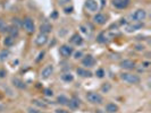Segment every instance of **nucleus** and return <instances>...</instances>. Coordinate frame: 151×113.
<instances>
[{"label": "nucleus", "mask_w": 151, "mask_h": 113, "mask_svg": "<svg viewBox=\"0 0 151 113\" xmlns=\"http://www.w3.org/2000/svg\"><path fill=\"white\" fill-rule=\"evenodd\" d=\"M3 43H5V45H6V46H11V45H14V43H15V39L8 35V36H6V37H5Z\"/></svg>", "instance_id": "5701e85b"}, {"label": "nucleus", "mask_w": 151, "mask_h": 113, "mask_svg": "<svg viewBox=\"0 0 151 113\" xmlns=\"http://www.w3.org/2000/svg\"><path fill=\"white\" fill-rule=\"evenodd\" d=\"M119 66H120V68H123V69H126V70H133V69L135 68V62L132 61V60H129V59H125V60L120 61Z\"/></svg>", "instance_id": "9b49d317"}, {"label": "nucleus", "mask_w": 151, "mask_h": 113, "mask_svg": "<svg viewBox=\"0 0 151 113\" xmlns=\"http://www.w3.org/2000/svg\"><path fill=\"white\" fill-rule=\"evenodd\" d=\"M59 53H60L64 58H68V57H71V55L74 53V49H73L69 44H64V45L60 46Z\"/></svg>", "instance_id": "39448f33"}, {"label": "nucleus", "mask_w": 151, "mask_h": 113, "mask_svg": "<svg viewBox=\"0 0 151 113\" xmlns=\"http://www.w3.org/2000/svg\"><path fill=\"white\" fill-rule=\"evenodd\" d=\"M52 72H54V66H52V64L45 66L42 69V71H41V78H43V79L49 78V77L52 75Z\"/></svg>", "instance_id": "9d476101"}, {"label": "nucleus", "mask_w": 151, "mask_h": 113, "mask_svg": "<svg viewBox=\"0 0 151 113\" xmlns=\"http://www.w3.org/2000/svg\"><path fill=\"white\" fill-rule=\"evenodd\" d=\"M43 57H44V51H42V52H40V53H39V57L36 58V61L39 62L41 59H43Z\"/></svg>", "instance_id": "e433bc0d"}, {"label": "nucleus", "mask_w": 151, "mask_h": 113, "mask_svg": "<svg viewBox=\"0 0 151 113\" xmlns=\"http://www.w3.org/2000/svg\"><path fill=\"white\" fill-rule=\"evenodd\" d=\"M68 102H69V100L65 95H59L57 97V103H59L60 105H68Z\"/></svg>", "instance_id": "4be33fe9"}, {"label": "nucleus", "mask_w": 151, "mask_h": 113, "mask_svg": "<svg viewBox=\"0 0 151 113\" xmlns=\"http://www.w3.org/2000/svg\"><path fill=\"white\" fill-rule=\"evenodd\" d=\"M131 18L134 23H141L147 18V11L144 9H138L131 15Z\"/></svg>", "instance_id": "7ed1b4c3"}, {"label": "nucleus", "mask_w": 151, "mask_h": 113, "mask_svg": "<svg viewBox=\"0 0 151 113\" xmlns=\"http://www.w3.org/2000/svg\"><path fill=\"white\" fill-rule=\"evenodd\" d=\"M44 95H45V96H52V95H54V92H52L51 89H49V88H45V89H44Z\"/></svg>", "instance_id": "2f4dec72"}, {"label": "nucleus", "mask_w": 151, "mask_h": 113, "mask_svg": "<svg viewBox=\"0 0 151 113\" xmlns=\"http://www.w3.org/2000/svg\"><path fill=\"white\" fill-rule=\"evenodd\" d=\"M81 101L75 97V96H73L71 100H69V102H68V106L72 109V110H76V109H78L80 107V105H81Z\"/></svg>", "instance_id": "4468645a"}, {"label": "nucleus", "mask_w": 151, "mask_h": 113, "mask_svg": "<svg viewBox=\"0 0 151 113\" xmlns=\"http://www.w3.org/2000/svg\"><path fill=\"white\" fill-rule=\"evenodd\" d=\"M119 77H120L122 80H124L127 84H132V85L139 84L141 82L140 77L138 75H134V73H131V72H122Z\"/></svg>", "instance_id": "f257e3e1"}, {"label": "nucleus", "mask_w": 151, "mask_h": 113, "mask_svg": "<svg viewBox=\"0 0 151 113\" xmlns=\"http://www.w3.org/2000/svg\"><path fill=\"white\" fill-rule=\"evenodd\" d=\"M52 30V27H51V25L49 24V23H43L42 25L40 26V34H49L50 32Z\"/></svg>", "instance_id": "a211bd4d"}, {"label": "nucleus", "mask_w": 151, "mask_h": 113, "mask_svg": "<svg viewBox=\"0 0 151 113\" xmlns=\"http://www.w3.org/2000/svg\"><path fill=\"white\" fill-rule=\"evenodd\" d=\"M57 16H58L57 11H54V12H52V15H50V18H51V19H55V18H57Z\"/></svg>", "instance_id": "ea45409f"}, {"label": "nucleus", "mask_w": 151, "mask_h": 113, "mask_svg": "<svg viewBox=\"0 0 151 113\" xmlns=\"http://www.w3.org/2000/svg\"><path fill=\"white\" fill-rule=\"evenodd\" d=\"M69 1H71V0H58V3H59L60 6H65L66 3H69Z\"/></svg>", "instance_id": "f704fd0d"}, {"label": "nucleus", "mask_w": 151, "mask_h": 113, "mask_svg": "<svg viewBox=\"0 0 151 113\" xmlns=\"http://www.w3.org/2000/svg\"><path fill=\"white\" fill-rule=\"evenodd\" d=\"M76 72H77V75L80 77H83V78H90V77H92V72L90 71V70H87V69H85V68H77Z\"/></svg>", "instance_id": "f8f14e48"}, {"label": "nucleus", "mask_w": 151, "mask_h": 113, "mask_svg": "<svg viewBox=\"0 0 151 113\" xmlns=\"http://www.w3.org/2000/svg\"><path fill=\"white\" fill-rule=\"evenodd\" d=\"M80 30H81V32H82L83 34H85V35H89V31H87V28H86L84 25H81V26H80Z\"/></svg>", "instance_id": "7c9ffc66"}, {"label": "nucleus", "mask_w": 151, "mask_h": 113, "mask_svg": "<svg viewBox=\"0 0 151 113\" xmlns=\"http://www.w3.org/2000/svg\"><path fill=\"white\" fill-rule=\"evenodd\" d=\"M82 64H83L85 68H91V67H93V66L96 64V59H94L91 54H89V55H86V57L83 58Z\"/></svg>", "instance_id": "1a4fd4ad"}, {"label": "nucleus", "mask_w": 151, "mask_h": 113, "mask_svg": "<svg viewBox=\"0 0 151 113\" xmlns=\"http://www.w3.org/2000/svg\"><path fill=\"white\" fill-rule=\"evenodd\" d=\"M131 0H113V6L117 9H126L129 6Z\"/></svg>", "instance_id": "0eeeda50"}, {"label": "nucleus", "mask_w": 151, "mask_h": 113, "mask_svg": "<svg viewBox=\"0 0 151 113\" xmlns=\"http://www.w3.org/2000/svg\"><path fill=\"white\" fill-rule=\"evenodd\" d=\"M82 57H83V52L82 51L74 52V59H81Z\"/></svg>", "instance_id": "c756f323"}, {"label": "nucleus", "mask_w": 151, "mask_h": 113, "mask_svg": "<svg viewBox=\"0 0 151 113\" xmlns=\"http://www.w3.org/2000/svg\"><path fill=\"white\" fill-rule=\"evenodd\" d=\"M22 26L25 28V31L27 32V33H34V31H35V24H34V21H33V19L31 17L24 18Z\"/></svg>", "instance_id": "20e7f679"}, {"label": "nucleus", "mask_w": 151, "mask_h": 113, "mask_svg": "<svg viewBox=\"0 0 151 113\" xmlns=\"http://www.w3.org/2000/svg\"><path fill=\"white\" fill-rule=\"evenodd\" d=\"M142 66H143L144 68H149V66H150V62H143V63H142Z\"/></svg>", "instance_id": "a19ab883"}, {"label": "nucleus", "mask_w": 151, "mask_h": 113, "mask_svg": "<svg viewBox=\"0 0 151 113\" xmlns=\"http://www.w3.org/2000/svg\"><path fill=\"white\" fill-rule=\"evenodd\" d=\"M7 55H8V52L2 51L1 53H0V59H1V60H5V59L7 58Z\"/></svg>", "instance_id": "72a5a7b5"}, {"label": "nucleus", "mask_w": 151, "mask_h": 113, "mask_svg": "<svg viewBox=\"0 0 151 113\" xmlns=\"http://www.w3.org/2000/svg\"><path fill=\"white\" fill-rule=\"evenodd\" d=\"M7 33H8V35L11 36V37H17L18 36V34H20V31H18V27H16V26H8L7 27Z\"/></svg>", "instance_id": "2eb2a0df"}, {"label": "nucleus", "mask_w": 151, "mask_h": 113, "mask_svg": "<svg viewBox=\"0 0 151 113\" xmlns=\"http://www.w3.org/2000/svg\"><path fill=\"white\" fill-rule=\"evenodd\" d=\"M72 11H73V7H72V6H71V7H66V8H65V12H66V14H71Z\"/></svg>", "instance_id": "4c0bfd02"}, {"label": "nucleus", "mask_w": 151, "mask_h": 113, "mask_svg": "<svg viewBox=\"0 0 151 113\" xmlns=\"http://www.w3.org/2000/svg\"><path fill=\"white\" fill-rule=\"evenodd\" d=\"M86 100L91 104H102V102H103L102 95H100L97 92H89L86 94Z\"/></svg>", "instance_id": "f03ea898"}, {"label": "nucleus", "mask_w": 151, "mask_h": 113, "mask_svg": "<svg viewBox=\"0 0 151 113\" xmlns=\"http://www.w3.org/2000/svg\"><path fill=\"white\" fill-rule=\"evenodd\" d=\"M143 27V23H134V24H131V25H127L126 26V31L131 33V32L138 31Z\"/></svg>", "instance_id": "dca6fc26"}, {"label": "nucleus", "mask_w": 151, "mask_h": 113, "mask_svg": "<svg viewBox=\"0 0 151 113\" xmlns=\"http://www.w3.org/2000/svg\"><path fill=\"white\" fill-rule=\"evenodd\" d=\"M92 21H93L94 24H97V25H105L106 21H107V17H106L103 14L98 12V14H96V15L93 16Z\"/></svg>", "instance_id": "6e6552de"}, {"label": "nucleus", "mask_w": 151, "mask_h": 113, "mask_svg": "<svg viewBox=\"0 0 151 113\" xmlns=\"http://www.w3.org/2000/svg\"><path fill=\"white\" fill-rule=\"evenodd\" d=\"M69 42H71L72 44H74V45H82V43H83V39H82V36H81V35H78V34H74V35L71 37Z\"/></svg>", "instance_id": "f3484780"}, {"label": "nucleus", "mask_w": 151, "mask_h": 113, "mask_svg": "<svg viewBox=\"0 0 151 113\" xmlns=\"http://www.w3.org/2000/svg\"><path fill=\"white\" fill-rule=\"evenodd\" d=\"M32 102H33V104H34V105H36V106H39V107H42V109L48 107V105H47L45 103L41 102V101H39V100H33Z\"/></svg>", "instance_id": "a878e982"}, {"label": "nucleus", "mask_w": 151, "mask_h": 113, "mask_svg": "<svg viewBox=\"0 0 151 113\" xmlns=\"http://www.w3.org/2000/svg\"><path fill=\"white\" fill-rule=\"evenodd\" d=\"M111 89V85L109 82H105L102 86H101V92L102 93H108Z\"/></svg>", "instance_id": "393cba45"}, {"label": "nucleus", "mask_w": 151, "mask_h": 113, "mask_svg": "<svg viewBox=\"0 0 151 113\" xmlns=\"http://www.w3.org/2000/svg\"><path fill=\"white\" fill-rule=\"evenodd\" d=\"M118 111H119V107L117 104L111 102L107 103V105H106V112L107 113H117Z\"/></svg>", "instance_id": "ddd939ff"}, {"label": "nucleus", "mask_w": 151, "mask_h": 113, "mask_svg": "<svg viewBox=\"0 0 151 113\" xmlns=\"http://www.w3.org/2000/svg\"><path fill=\"white\" fill-rule=\"evenodd\" d=\"M56 113H68V111H66L64 109H57V110H56Z\"/></svg>", "instance_id": "58836bf2"}, {"label": "nucleus", "mask_w": 151, "mask_h": 113, "mask_svg": "<svg viewBox=\"0 0 151 113\" xmlns=\"http://www.w3.org/2000/svg\"><path fill=\"white\" fill-rule=\"evenodd\" d=\"M143 49H144L143 45H138V46H136V50H143Z\"/></svg>", "instance_id": "79ce46f5"}, {"label": "nucleus", "mask_w": 151, "mask_h": 113, "mask_svg": "<svg viewBox=\"0 0 151 113\" xmlns=\"http://www.w3.org/2000/svg\"><path fill=\"white\" fill-rule=\"evenodd\" d=\"M7 75V71L5 69H0V78H5Z\"/></svg>", "instance_id": "c9c22d12"}, {"label": "nucleus", "mask_w": 151, "mask_h": 113, "mask_svg": "<svg viewBox=\"0 0 151 113\" xmlns=\"http://www.w3.org/2000/svg\"><path fill=\"white\" fill-rule=\"evenodd\" d=\"M105 75H106V72H105V70H103L102 68L98 69L97 71H96V76H97L98 78H103V77H105Z\"/></svg>", "instance_id": "bb28decb"}, {"label": "nucleus", "mask_w": 151, "mask_h": 113, "mask_svg": "<svg viewBox=\"0 0 151 113\" xmlns=\"http://www.w3.org/2000/svg\"><path fill=\"white\" fill-rule=\"evenodd\" d=\"M97 41L99 42V43H106V42H107V36H106V33H105V32H102V33H100V34L98 35Z\"/></svg>", "instance_id": "b1692460"}, {"label": "nucleus", "mask_w": 151, "mask_h": 113, "mask_svg": "<svg viewBox=\"0 0 151 113\" xmlns=\"http://www.w3.org/2000/svg\"><path fill=\"white\" fill-rule=\"evenodd\" d=\"M85 8L91 12H97L99 9V3L97 0H85Z\"/></svg>", "instance_id": "423d86ee"}, {"label": "nucleus", "mask_w": 151, "mask_h": 113, "mask_svg": "<svg viewBox=\"0 0 151 113\" xmlns=\"http://www.w3.org/2000/svg\"><path fill=\"white\" fill-rule=\"evenodd\" d=\"M48 42V36L45 35V34H40V35H38V37L35 39V43L38 44V45H43V44H45Z\"/></svg>", "instance_id": "6ab92c4d"}, {"label": "nucleus", "mask_w": 151, "mask_h": 113, "mask_svg": "<svg viewBox=\"0 0 151 113\" xmlns=\"http://www.w3.org/2000/svg\"><path fill=\"white\" fill-rule=\"evenodd\" d=\"M29 113H43L42 111H39L38 109H34V107H29Z\"/></svg>", "instance_id": "473e14b6"}, {"label": "nucleus", "mask_w": 151, "mask_h": 113, "mask_svg": "<svg viewBox=\"0 0 151 113\" xmlns=\"http://www.w3.org/2000/svg\"><path fill=\"white\" fill-rule=\"evenodd\" d=\"M13 84H14L15 87H17L20 89H25L26 88L25 82H23V80H21V79H18V78H13Z\"/></svg>", "instance_id": "aec40b11"}, {"label": "nucleus", "mask_w": 151, "mask_h": 113, "mask_svg": "<svg viewBox=\"0 0 151 113\" xmlns=\"http://www.w3.org/2000/svg\"><path fill=\"white\" fill-rule=\"evenodd\" d=\"M13 24H14V26H22L23 25V21H21V19H18V18H14L13 19Z\"/></svg>", "instance_id": "c85d7f7f"}, {"label": "nucleus", "mask_w": 151, "mask_h": 113, "mask_svg": "<svg viewBox=\"0 0 151 113\" xmlns=\"http://www.w3.org/2000/svg\"><path fill=\"white\" fill-rule=\"evenodd\" d=\"M60 78H62V80L65 82H72L74 80V76H73L71 72H65V73L62 75Z\"/></svg>", "instance_id": "412c9836"}, {"label": "nucleus", "mask_w": 151, "mask_h": 113, "mask_svg": "<svg viewBox=\"0 0 151 113\" xmlns=\"http://www.w3.org/2000/svg\"><path fill=\"white\" fill-rule=\"evenodd\" d=\"M7 25H6V23L2 21V19H0V31L1 32H7Z\"/></svg>", "instance_id": "cd10ccee"}]
</instances>
